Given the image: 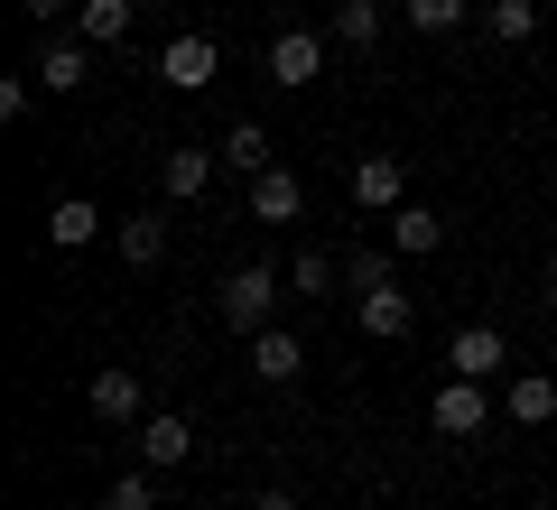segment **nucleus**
<instances>
[{
	"label": "nucleus",
	"instance_id": "f257e3e1",
	"mask_svg": "<svg viewBox=\"0 0 557 510\" xmlns=\"http://www.w3.org/2000/svg\"><path fill=\"white\" fill-rule=\"evenodd\" d=\"M214 307H223V325L260 334V325H270V307H278V270H260V260H242V270H233V278L214 288Z\"/></svg>",
	"mask_w": 557,
	"mask_h": 510
},
{
	"label": "nucleus",
	"instance_id": "6e6552de",
	"mask_svg": "<svg viewBox=\"0 0 557 510\" xmlns=\"http://www.w3.org/2000/svg\"><path fill=\"white\" fill-rule=\"evenodd\" d=\"M84 399H94V418L131 427V418L149 409V381H139V372H94V381H84Z\"/></svg>",
	"mask_w": 557,
	"mask_h": 510
},
{
	"label": "nucleus",
	"instance_id": "20e7f679",
	"mask_svg": "<svg viewBox=\"0 0 557 510\" xmlns=\"http://www.w3.org/2000/svg\"><path fill=\"white\" fill-rule=\"evenodd\" d=\"M399 204H409V167L391 149L354 158V214H399Z\"/></svg>",
	"mask_w": 557,
	"mask_h": 510
},
{
	"label": "nucleus",
	"instance_id": "2eb2a0df",
	"mask_svg": "<svg viewBox=\"0 0 557 510\" xmlns=\"http://www.w3.org/2000/svg\"><path fill=\"white\" fill-rule=\"evenodd\" d=\"M112 241H121V260H131V270H159V260H168V214H131V223H112Z\"/></svg>",
	"mask_w": 557,
	"mask_h": 510
},
{
	"label": "nucleus",
	"instance_id": "a211bd4d",
	"mask_svg": "<svg viewBox=\"0 0 557 510\" xmlns=\"http://www.w3.org/2000/svg\"><path fill=\"white\" fill-rule=\"evenodd\" d=\"M399 20H409L418 38H446V28L474 20V0H399Z\"/></svg>",
	"mask_w": 557,
	"mask_h": 510
},
{
	"label": "nucleus",
	"instance_id": "aec40b11",
	"mask_svg": "<svg viewBox=\"0 0 557 510\" xmlns=\"http://www.w3.org/2000/svg\"><path fill=\"white\" fill-rule=\"evenodd\" d=\"M511 418H520V427H548V418H557V381L548 372H520L511 381Z\"/></svg>",
	"mask_w": 557,
	"mask_h": 510
},
{
	"label": "nucleus",
	"instance_id": "9b49d317",
	"mask_svg": "<svg viewBox=\"0 0 557 510\" xmlns=\"http://www.w3.org/2000/svg\"><path fill=\"white\" fill-rule=\"evenodd\" d=\"M446 372L493 381V372H502V325H456V344H446Z\"/></svg>",
	"mask_w": 557,
	"mask_h": 510
},
{
	"label": "nucleus",
	"instance_id": "5701e85b",
	"mask_svg": "<svg viewBox=\"0 0 557 510\" xmlns=\"http://www.w3.org/2000/svg\"><path fill=\"white\" fill-rule=\"evenodd\" d=\"M335 278H344V260H335V251H298V260H288V288H298V297H325Z\"/></svg>",
	"mask_w": 557,
	"mask_h": 510
},
{
	"label": "nucleus",
	"instance_id": "0eeeda50",
	"mask_svg": "<svg viewBox=\"0 0 557 510\" xmlns=\"http://www.w3.org/2000/svg\"><path fill=\"white\" fill-rule=\"evenodd\" d=\"M214 158H223V149H205V139L168 149V158H159V186H168V204H196L205 186H214Z\"/></svg>",
	"mask_w": 557,
	"mask_h": 510
},
{
	"label": "nucleus",
	"instance_id": "7ed1b4c3",
	"mask_svg": "<svg viewBox=\"0 0 557 510\" xmlns=\"http://www.w3.org/2000/svg\"><path fill=\"white\" fill-rule=\"evenodd\" d=\"M428 427L456 436V446H465V436H483V427H493V399H483V381H465V372H456L437 399H428Z\"/></svg>",
	"mask_w": 557,
	"mask_h": 510
},
{
	"label": "nucleus",
	"instance_id": "f3484780",
	"mask_svg": "<svg viewBox=\"0 0 557 510\" xmlns=\"http://www.w3.org/2000/svg\"><path fill=\"white\" fill-rule=\"evenodd\" d=\"M94 233H102V214H94L84 196H57V204H47V241H57V251H84Z\"/></svg>",
	"mask_w": 557,
	"mask_h": 510
},
{
	"label": "nucleus",
	"instance_id": "4468645a",
	"mask_svg": "<svg viewBox=\"0 0 557 510\" xmlns=\"http://www.w3.org/2000/svg\"><path fill=\"white\" fill-rule=\"evenodd\" d=\"M131 10L139 0H75V38L84 47H121L131 38Z\"/></svg>",
	"mask_w": 557,
	"mask_h": 510
},
{
	"label": "nucleus",
	"instance_id": "423d86ee",
	"mask_svg": "<svg viewBox=\"0 0 557 510\" xmlns=\"http://www.w3.org/2000/svg\"><path fill=\"white\" fill-rule=\"evenodd\" d=\"M28 75H38L47 94H75V84L94 75V47H84V38H65V28H47V47H38V65H28Z\"/></svg>",
	"mask_w": 557,
	"mask_h": 510
},
{
	"label": "nucleus",
	"instance_id": "bb28decb",
	"mask_svg": "<svg viewBox=\"0 0 557 510\" xmlns=\"http://www.w3.org/2000/svg\"><path fill=\"white\" fill-rule=\"evenodd\" d=\"M251 510H298V492H260V501Z\"/></svg>",
	"mask_w": 557,
	"mask_h": 510
},
{
	"label": "nucleus",
	"instance_id": "1a4fd4ad",
	"mask_svg": "<svg viewBox=\"0 0 557 510\" xmlns=\"http://www.w3.org/2000/svg\"><path fill=\"white\" fill-rule=\"evenodd\" d=\"M251 372L270 381V390H288V381L307 372V344H298V334H278V325H260L251 334Z\"/></svg>",
	"mask_w": 557,
	"mask_h": 510
},
{
	"label": "nucleus",
	"instance_id": "6ab92c4d",
	"mask_svg": "<svg viewBox=\"0 0 557 510\" xmlns=\"http://www.w3.org/2000/svg\"><path fill=\"white\" fill-rule=\"evenodd\" d=\"M335 47H381V0H335Z\"/></svg>",
	"mask_w": 557,
	"mask_h": 510
},
{
	"label": "nucleus",
	"instance_id": "a878e982",
	"mask_svg": "<svg viewBox=\"0 0 557 510\" xmlns=\"http://www.w3.org/2000/svg\"><path fill=\"white\" fill-rule=\"evenodd\" d=\"M20 10H28L38 28H65V20H75V0H20Z\"/></svg>",
	"mask_w": 557,
	"mask_h": 510
},
{
	"label": "nucleus",
	"instance_id": "cd10ccee",
	"mask_svg": "<svg viewBox=\"0 0 557 510\" xmlns=\"http://www.w3.org/2000/svg\"><path fill=\"white\" fill-rule=\"evenodd\" d=\"M548 315H557V278H548Z\"/></svg>",
	"mask_w": 557,
	"mask_h": 510
},
{
	"label": "nucleus",
	"instance_id": "f8f14e48",
	"mask_svg": "<svg viewBox=\"0 0 557 510\" xmlns=\"http://www.w3.org/2000/svg\"><path fill=\"white\" fill-rule=\"evenodd\" d=\"M251 214L260 223H298L307 214V186L288 177V167H260V177H251Z\"/></svg>",
	"mask_w": 557,
	"mask_h": 510
},
{
	"label": "nucleus",
	"instance_id": "393cba45",
	"mask_svg": "<svg viewBox=\"0 0 557 510\" xmlns=\"http://www.w3.org/2000/svg\"><path fill=\"white\" fill-rule=\"evenodd\" d=\"M102 501H112V510H149V501H159V483H149V473H121Z\"/></svg>",
	"mask_w": 557,
	"mask_h": 510
},
{
	"label": "nucleus",
	"instance_id": "ddd939ff",
	"mask_svg": "<svg viewBox=\"0 0 557 510\" xmlns=\"http://www.w3.org/2000/svg\"><path fill=\"white\" fill-rule=\"evenodd\" d=\"M354 315H362V334H372V344H399V334L418 325V307L399 297V278H391V288H372V297H362Z\"/></svg>",
	"mask_w": 557,
	"mask_h": 510
},
{
	"label": "nucleus",
	"instance_id": "4be33fe9",
	"mask_svg": "<svg viewBox=\"0 0 557 510\" xmlns=\"http://www.w3.org/2000/svg\"><path fill=\"white\" fill-rule=\"evenodd\" d=\"M483 28H493L502 47H520V38H539V0H483Z\"/></svg>",
	"mask_w": 557,
	"mask_h": 510
},
{
	"label": "nucleus",
	"instance_id": "9d476101",
	"mask_svg": "<svg viewBox=\"0 0 557 510\" xmlns=\"http://www.w3.org/2000/svg\"><path fill=\"white\" fill-rule=\"evenodd\" d=\"M317 65H325V47L307 38V28H278V38H270V84L298 94V84H317Z\"/></svg>",
	"mask_w": 557,
	"mask_h": 510
},
{
	"label": "nucleus",
	"instance_id": "39448f33",
	"mask_svg": "<svg viewBox=\"0 0 557 510\" xmlns=\"http://www.w3.org/2000/svg\"><path fill=\"white\" fill-rule=\"evenodd\" d=\"M186 455H196V427H186L177 409H159V418H139V464H149V473H177Z\"/></svg>",
	"mask_w": 557,
	"mask_h": 510
},
{
	"label": "nucleus",
	"instance_id": "412c9836",
	"mask_svg": "<svg viewBox=\"0 0 557 510\" xmlns=\"http://www.w3.org/2000/svg\"><path fill=\"white\" fill-rule=\"evenodd\" d=\"M223 167L260 177V167H270V130H260V121H233V130H223Z\"/></svg>",
	"mask_w": 557,
	"mask_h": 510
},
{
	"label": "nucleus",
	"instance_id": "dca6fc26",
	"mask_svg": "<svg viewBox=\"0 0 557 510\" xmlns=\"http://www.w3.org/2000/svg\"><path fill=\"white\" fill-rule=\"evenodd\" d=\"M437 241H446V223L428 214V204H399V214H391V251H399V260H428Z\"/></svg>",
	"mask_w": 557,
	"mask_h": 510
},
{
	"label": "nucleus",
	"instance_id": "f03ea898",
	"mask_svg": "<svg viewBox=\"0 0 557 510\" xmlns=\"http://www.w3.org/2000/svg\"><path fill=\"white\" fill-rule=\"evenodd\" d=\"M214 75H223V47L196 38V28H177V38L159 47V84H168V94H205Z\"/></svg>",
	"mask_w": 557,
	"mask_h": 510
},
{
	"label": "nucleus",
	"instance_id": "b1692460",
	"mask_svg": "<svg viewBox=\"0 0 557 510\" xmlns=\"http://www.w3.org/2000/svg\"><path fill=\"white\" fill-rule=\"evenodd\" d=\"M344 288H354V297L391 288V251H362V241H354V251H344Z\"/></svg>",
	"mask_w": 557,
	"mask_h": 510
}]
</instances>
